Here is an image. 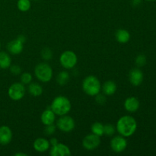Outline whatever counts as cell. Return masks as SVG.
Instances as JSON below:
<instances>
[{
	"mask_svg": "<svg viewBox=\"0 0 156 156\" xmlns=\"http://www.w3.org/2000/svg\"><path fill=\"white\" fill-rule=\"evenodd\" d=\"M15 156H27V154L23 153V152H19V153L15 154Z\"/></svg>",
	"mask_w": 156,
	"mask_h": 156,
	"instance_id": "836d02e7",
	"label": "cell"
},
{
	"mask_svg": "<svg viewBox=\"0 0 156 156\" xmlns=\"http://www.w3.org/2000/svg\"><path fill=\"white\" fill-rule=\"evenodd\" d=\"M26 89L24 85L21 82H15L9 88L8 94L13 101H19L24 97Z\"/></svg>",
	"mask_w": 156,
	"mask_h": 156,
	"instance_id": "8992f818",
	"label": "cell"
},
{
	"mask_svg": "<svg viewBox=\"0 0 156 156\" xmlns=\"http://www.w3.org/2000/svg\"><path fill=\"white\" fill-rule=\"evenodd\" d=\"M91 130L93 134L101 136L104 135V125L99 122H95L91 126Z\"/></svg>",
	"mask_w": 156,
	"mask_h": 156,
	"instance_id": "7402d4cb",
	"label": "cell"
},
{
	"mask_svg": "<svg viewBox=\"0 0 156 156\" xmlns=\"http://www.w3.org/2000/svg\"><path fill=\"white\" fill-rule=\"evenodd\" d=\"M137 129V122L133 117L125 115L120 117L117 122L116 130L120 136L129 137L133 135Z\"/></svg>",
	"mask_w": 156,
	"mask_h": 156,
	"instance_id": "6da1fadb",
	"label": "cell"
},
{
	"mask_svg": "<svg viewBox=\"0 0 156 156\" xmlns=\"http://www.w3.org/2000/svg\"><path fill=\"white\" fill-rule=\"evenodd\" d=\"M12 65L10 55L4 51H0V69H6Z\"/></svg>",
	"mask_w": 156,
	"mask_h": 156,
	"instance_id": "d6986e66",
	"label": "cell"
},
{
	"mask_svg": "<svg viewBox=\"0 0 156 156\" xmlns=\"http://www.w3.org/2000/svg\"><path fill=\"white\" fill-rule=\"evenodd\" d=\"M0 49H1V44H0Z\"/></svg>",
	"mask_w": 156,
	"mask_h": 156,
	"instance_id": "8d00e7d4",
	"label": "cell"
},
{
	"mask_svg": "<svg viewBox=\"0 0 156 156\" xmlns=\"http://www.w3.org/2000/svg\"><path fill=\"white\" fill-rule=\"evenodd\" d=\"M70 79L69 74L66 71H62L56 76V82L59 85H65L69 82Z\"/></svg>",
	"mask_w": 156,
	"mask_h": 156,
	"instance_id": "44dd1931",
	"label": "cell"
},
{
	"mask_svg": "<svg viewBox=\"0 0 156 156\" xmlns=\"http://www.w3.org/2000/svg\"><path fill=\"white\" fill-rule=\"evenodd\" d=\"M82 90L88 95L94 97L101 90V84L99 79L94 76H88L82 82Z\"/></svg>",
	"mask_w": 156,
	"mask_h": 156,
	"instance_id": "3957f363",
	"label": "cell"
},
{
	"mask_svg": "<svg viewBox=\"0 0 156 156\" xmlns=\"http://www.w3.org/2000/svg\"><path fill=\"white\" fill-rule=\"evenodd\" d=\"M41 120L43 124L45 126L52 124V123H54L55 120H56V114L52 111L51 108H48L42 113Z\"/></svg>",
	"mask_w": 156,
	"mask_h": 156,
	"instance_id": "2e32d148",
	"label": "cell"
},
{
	"mask_svg": "<svg viewBox=\"0 0 156 156\" xmlns=\"http://www.w3.org/2000/svg\"><path fill=\"white\" fill-rule=\"evenodd\" d=\"M117 86L114 81H107L102 85V91L103 93L107 96H111L115 94L117 91Z\"/></svg>",
	"mask_w": 156,
	"mask_h": 156,
	"instance_id": "e0dca14e",
	"label": "cell"
},
{
	"mask_svg": "<svg viewBox=\"0 0 156 156\" xmlns=\"http://www.w3.org/2000/svg\"><path fill=\"white\" fill-rule=\"evenodd\" d=\"M95 97V101L97 102L98 105H105L106 103V96L105 94H98L97 95L94 96Z\"/></svg>",
	"mask_w": 156,
	"mask_h": 156,
	"instance_id": "f1b7e54d",
	"label": "cell"
},
{
	"mask_svg": "<svg viewBox=\"0 0 156 156\" xmlns=\"http://www.w3.org/2000/svg\"><path fill=\"white\" fill-rule=\"evenodd\" d=\"M17 38H18V39L20 41H21V42H22V43H24H24H25L26 38H25V37L23 36V35H19V36H18Z\"/></svg>",
	"mask_w": 156,
	"mask_h": 156,
	"instance_id": "d6a6232c",
	"label": "cell"
},
{
	"mask_svg": "<svg viewBox=\"0 0 156 156\" xmlns=\"http://www.w3.org/2000/svg\"><path fill=\"white\" fill-rule=\"evenodd\" d=\"M12 140V131L8 126H0V145L7 146Z\"/></svg>",
	"mask_w": 156,
	"mask_h": 156,
	"instance_id": "4fadbf2b",
	"label": "cell"
},
{
	"mask_svg": "<svg viewBox=\"0 0 156 156\" xmlns=\"http://www.w3.org/2000/svg\"><path fill=\"white\" fill-rule=\"evenodd\" d=\"M115 37L120 44H126L130 39V34L125 29H118L115 33Z\"/></svg>",
	"mask_w": 156,
	"mask_h": 156,
	"instance_id": "ac0fdd59",
	"label": "cell"
},
{
	"mask_svg": "<svg viewBox=\"0 0 156 156\" xmlns=\"http://www.w3.org/2000/svg\"><path fill=\"white\" fill-rule=\"evenodd\" d=\"M34 75L40 82L47 83L53 78V69L47 62H40L35 66Z\"/></svg>",
	"mask_w": 156,
	"mask_h": 156,
	"instance_id": "277c9868",
	"label": "cell"
},
{
	"mask_svg": "<svg viewBox=\"0 0 156 156\" xmlns=\"http://www.w3.org/2000/svg\"><path fill=\"white\" fill-rule=\"evenodd\" d=\"M56 128L63 133H70L74 129L76 123L73 117L67 115L60 116L56 121Z\"/></svg>",
	"mask_w": 156,
	"mask_h": 156,
	"instance_id": "52a82bcc",
	"label": "cell"
},
{
	"mask_svg": "<svg viewBox=\"0 0 156 156\" xmlns=\"http://www.w3.org/2000/svg\"><path fill=\"white\" fill-rule=\"evenodd\" d=\"M59 62L66 69H72L78 62L77 55L72 50H66L60 55Z\"/></svg>",
	"mask_w": 156,
	"mask_h": 156,
	"instance_id": "5b68a950",
	"label": "cell"
},
{
	"mask_svg": "<svg viewBox=\"0 0 156 156\" xmlns=\"http://www.w3.org/2000/svg\"><path fill=\"white\" fill-rule=\"evenodd\" d=\"M17 7H18V10L21 11V12H27L31 7L30 0H18Z\"/></svg>",
	"mask_w": 156,
	"mask_h": 156,
	"instance_id": "603a6c76",
	"label": "cell"
},
{
	"mask_svg": "<svg viewBox=\"0 0 156 156\" xmlns=\"http://www.w3.org/2000/svg\"><path fill=\"white\" fill-rule=\"evenodd\" d=\"M146 62H147L146 56L143 54L138 55L135 59L136 65L138 67L144 66L146 64Z\"/></svg>",
	"mask_w": 156,
	"mask_h": 156,
	"instance_id": "4316f807",
	"label": "cell"
},
{
	"mask_svg": "<svg viewBox=\"0 0 156 156\" xmlns=\"http://www.w3.org/2000/svg\"><path fill=\"white\" fill-rule=\"evenodd\" d=\"M32 76L30 73H24L21 75V77H20V80L21 82L23 85H29L30 82H32Z\"/></svg>",
	"mask_w": 156,
	"mask_h": 156,
	"instance_id": "484cf974",
	"label": "cell"
},
{
	"mask_svg": "<svg viewBox=\"0 0 156 156\" xmlns=\"http://www.w3.org/2000/svg\"><path fill=\"white\" fill-rule=\"evenodd\" d=\"M31 1V0H30ZM32 1H40V0H32Z\"/></svg>",
	"mask_w": 156,
	"mask_h": 156,
	"instance_id": "d590c367",
	"label": "cell"
},
{
	"mask_svg": "<svg viewBox=\"0 0 156 156\" xmlns=\"http://www.w3.org/2000/svg\"><path fill=\"white\" fill-rule=\"evenodd\" d=\"M41 55L44 60H50L53 57V51L49 47H44L41 52Z\"/></svg>",
	"mask_w": 156,
	"mask_h": 156,
	"instance_id": "d4e9b609",
	"label": "cell"
},
{
	"mask_svg": "<svg viewBox=\"0 0 156 156\" xmlns=\"http://www.w3.org/2000/svg\"><path fill=\"white\" fill-rule=\"evenodd\" d=\"M9 69H10V73L12 74L15 75V76H18V75L21 74V67L18 65H16V64H15V65H11Z\"/></svg>",
	"mask_w": 156,
	"mask_h": 156,
	"instance_id": "f546056e",
	"label": "cell"
},
{
	"mask_svg": "<svg viewBox=\"0 0 156 156\" xmlns=\"http://www.w3.org/2000/svg\"><path fill=\"white\" fill-rule=\"evenodd\" d=\"M110 146L112 151H114V152H117V153L123 152L127 147V141L126 140V137L120 135L113 137L111 140Z\"/></svg>",
	"mask_w": 156,
	"mask_h": 156,
	"instance_id": "9c48e42d",
	"label": "cell"
},
{
	"mask_svg": "<svg viewBox=\"0 0 156 156\" xmlns=\"http://www.w3.org/2000/svg\"><path fill=\"white\" fill-rule=\"evenodd\" d=\"M101 144V138L95 134H88L82 140V146L88 151H93Z\"/></svg>",
	"mask_w": 156,
	"mask_h": 156,
	"instance_id": "ba28073f",
	"label": "cell"
},
{
	"mask_svg": "<svg viewBox=\"0 0 156 156\" xmlns=\"http://www.w3.org/2000/svg\"><path fill=\"white\" fill-rule=\"evenodd\" d=\"M125 110L129 113H134L140 108V101L136 97H129L125 100L123 104Z\"/></svg>",
	"mask_w": 156,
	"mask_h": 156,
	"instance_id": "5bb4252c",
	"label": "cell"
},
{
	"mask_svg": "<svg viewBox=\"0 0 156 156\" xmlns=\"http://www.w3.org/2000/svg\"><path fill=\"white\" fill-rule=\"evenodd\" d=\"M49 142H50V144L51 146H56V145L58 143L57 139H56V138H52Z\"/></svg>",
	"mask_w": 156,
	"mask_h": 156,
	"instance_id": "4dcf8cb0",
	"label": "cell"
},
{
	"mask_svg": "<svg viewBox=\"0 0 156 156\" xmlns=\"http://www.w3.org/2000/svg\"><path fill=\"white\" fill-rule=\"evenodd\" d=\"M50 155L51 156H69L71 155V151L65 144L58 143L56 146H52Z\"/></svg>",
	"mask_w": 156,
	"mask_h": 156,
	"instance_id": "8fae6325",
	"label": "cell"
},
{
	"mask_svg": "<svg viewBox=\"0 0 156 156\" xmlns=\"http://www.w3.org/2000/svg\"><path fill=\"white\" fill-rule=\"evenodd\" d=\"M24 50V43L20 41L18 38L12 40L7 44V50L10 54L18 55Z\"/></svg>",
	"mask_w": 156,
	"mask_h": 156,
	"instance_id": "7c38bea8",
	"label": "cell"
},
{
	"mask_svg": "<svg viewBox=\"0 0 156 156\" xmlns=\"http://www.w3.org/2000/svg\"><path fill=\"white\" fill-rule=\"evenodd\" d=\"M146 1H148V2H154V1H156V0H146Z\"/></svg>",
	"mask_w": 156,
	"mask_h": 156,
	"instance_id": "e575fe53",
	"label": "cell"
},
{
	"mask_svg": "<svg viewBox=\"0 0 156 156\" xmlns=\"http://www.w3.org/2000/svg\"><path fill=\"white\" fill-rule=\"evenodd\" d=\"M116 127L111 123H108L106 125H104V135L111 136L115 133Z\"/></svg>",
	"mask_w": 156,
	"mask_h": 156,
	"instance_id": "cb8c5ba5",
	"label": "cell"
},
{
	"mask_svg": "<svg viewBox=\"0 0 156 156\" xmlns=\"http://www.w3.org/2000/svg\"><path fill=\"white\" fill-rule=\"evenodd\" d=\"M142 0H132V4L133 6H138L141 4Z\"/></svg>",
	"mask_w": 156,
	"mask_h": 156,
	"instance_id": "1f68e13d",
	"label": "cell"
},
{
	"mask_svg": "<svg viewBox=\"0 0 156 156\" xmlns=\"http://www.w3.org/2000/svg\"><path fill=\"white\" fill-rule=\"evenodd\" d=\"M50 142L45 138H37V140H35L33 144V147L35 151L41 152V153L47 152L50 149Z\"/></svg>",
	"mask_w": 156,
	"mask_h": 156,
	"instance_id": "9a60e30c",
	"label": "cell"
},
{
	"mask_svg": "<svg viewBox=\"0 0 156 156\" xmlns=\"http://www.w3.org/2000/svg\"><path fill=\"white\" fill-rule=\"evenodd\" d=\"M50 108L56 115L60 117V116L66 115L71 111L72 104L66 97L59 95L53 99Z\"/></svg>",
	"mask_w": 156,
	"mask_h": 156,
	"instance_id": "7a4b0ae2",
	"label": "cell"
},
{
	"mask_svg": "<svg viewBox=\"0 0 156 156\" xmlns=\"http://www.w3.org/2000/svg\"><path fill=\"white\" fill-rule=\"evenodd\" d=\"M56 129V126H55L53 123L50 125H47L44 128V133L47 136H52L55 133Z\"/></svg>",
	"mask_w": 156,
	"mask_h": 156,
	"instance_id": "83f0119b",
	"label": "cell"
},
{
	"mask_svg": "<svg viewBox=\"0 0 156 156\" xmlns=\"http://www.w3.org/2000/svg\"><path fill=\"white\" fill-rule=\"evenodd\" d=\"M28 92L33 97H39L43 94V88L37 82H30L28 85Z\"/></svg>",
	"mask_w": 156,
	"mask_h": 156,
	"instance_id": "ffe728a7",
	"label": "cell"
},
{
	"mask_svg": "<svg viewBox=\"0 0 156 156\" xmlns=\"http://www.w3.org/2000/svg\"><path fill=\"white\" fill-rule=\"evenodd\" d=\"M144 79V76L139 68L133 69L129 73V81L133 86H139L141 85Z\"/></svg>",
	"mask_w": 156,
	"mask_h": 156,
	"instance_id": "30bf717a",
	"label": "cell"
}]
</instances>
